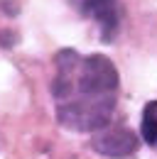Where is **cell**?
Returning a JSON list of instances; mask_svg holds the SVG:
<instances>
[{
    "instance_id": "1",
    "label": "cell",
    "mask_w": 157,
    "mask_h": 159,
    "mask_svg": "<svg viewBox=\"0 0 157 159\" xmlns=\"http://www.w3.org/2000/svg\"><path fill=\"white\" fill-rule=\"evenodd\" d=\"M118 69L103 54L81 57L71 49L57 54V76L52 83V96L57 103L69 98H101L116 96Z\"/></svg>"
},
{
    "instance_id": "2",
    "label": "cell",
    "mask_w": 157,
    "mask_h": 159,
    "mask_svg": "<svg viewBox=\"0 0 157 159\" xmlns=\"http://www.w3.org/2000/svg\"><path fill=\"white\" fill-rule=\"evenodd\" d=\"M116 113V96L101 98H69L57 103V118L64 127L76 132H101L111 125Z\"/></svg>"
},
{
    "instance_id": "3",
    "label": "cell",
    "mask_w": 157,
    "mask_h": 159,
    "mask_svg": "<svg viewBox=\"0 0 157 159\" xmlns=\"http://www.w3.org/2000/svg\"><path fill=\"white\" fill-rule=\"evenodd\" d=\"M93 149L103 157L111 159H125L130 154H135L137 149V135L133 130H125V127H116V130H101L93 135L91 139Z\"/></svg>"
},
{
    "instance_id": "4",
    "label": "cell",
    "mask_w": 157,
    "mask_h": 159,
    "mask_svg": "<svg viewBox=\"0 0 157 159\" xmlns=\"http://www.w3.org/2000/svg\"><path fill=\"white\" fill-rule=\"evenodd\" d=\"M76 2L83 15L98 22L103 42H113L118 32V0H76Z\"/></svg>"
},
{
    "instance_id": "5",
    "label": "cell",
    "mask_w": 157,
    "mask_h": 159,
    "mask_svg": "<svg viewBox=\"0 0 157 159\" xmlns=\"http://www.w3.org/2000/svg\"><path fill=\"white\" fill-rule=\"evenodd\" d=\"M140 135L142 139L157 149V100L147 103L142 110V125H140Z\"/></svg>"
}]
</instances>
